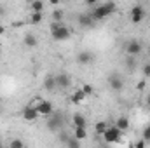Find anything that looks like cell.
<instances>
[{
	"mask_svg": "<svg viewBox=\"0 0 150 148\" xmlns=\"http://www.w3.org/2000/svg\"><path fill=\"white\" fill-rule=\"evenodd\" d=\"M25 26V21H14L12 23V28H23Z\"/></svg>",
	"mask_w": 150,
	"mask_h": 148,
	"instance_id": "cell-31",
	"label": "cell"
},
{
	"mask_svg": "<svg viewBox=\"0 0 150 148\" xmlns=\"http://www.w3.org/2000/svg\"><path fill=\"white\" fill-rule=\"evenodd\" d=\"M5 14V9H4V5H0V16H4Z\"/></svg>",
	"mask_w": 150,
	"mask_h": 148,
	"instance_id": "cell-34",
	"label": "cell"
},
{
	"mask_svg": "<svg viewBox=\"0 0 150 148\" xmlns=\"http://www.w3.org/2000/svg\"><path fill=\"white\" fill-rule=\"evenodd\" d=\"M145 145H147V141H145V140H140V141H136V143H134L133 147H136V148H143Z\"/></svg>",
	"mask_w": 150,
	"mask_h": 148,
	"instance_id": "cell-30",
	"label": "cell"
},
{
	"mask_svg": "<svg viewBox=\"0 0 150 148\" xmlns=\"http://www.w3.org/2000/svg\"><path fill=\"white\" fill-rule=\"evenodd\" d=\"M23 44H25L26 47H35V45H37V37H35L33 33H26V35L23 37Z\"/></svg>",
	"mask_w": 150,
	"mask_h": 148,
	"instance_id": "cell-18",
	"label": "cell"
},
{
	"mask_svg": "<svg viewBox=\"0 0 150 148\" xmlns=\"http://www.w3.org/2000/svg\"><path fill=\"white\" fill-rule=\"evenodd\" d=\"M147 106L150 108V94H147Z\"/></svg>",
	"mask_w": 150,
	"mask_h": 148,
	"instance_id": "cell-36",
	"label": "cell"
},
{
	"mask_svg": "<svg viewBox=\"0 0 150 148\" xmlns=\"http://www.w3.org/2000/svg\"><path fill=\"white\" fill-rule=\"evenodd\" d=\"M38 117H40V113H38V110L35 108L33 103H30L28 106L23 108V118H25L26 122H35Z\"/></svg>",
	"mask_w": 150,
	"mask_h": 148,
	"instance_id": "cell-6",
	"label": "cell"
},
{
	"mask_svg": "<svg viewBox=\"0 0 150 148\" xmlns=\"http://www.w3.org/2000/svg\"><path fill=\"white\" fill-rule=\"evenodd\" d=\"M80 89L84 91V94H86V96H91V94L94 92V87H93L91 84H84V85H82Z\"/></svg>",
	"mask_w": 150,
	"mask_h": 148,
	"instance_id": "cell-24",
	"label": "cell"
},
{
	"mask_svg": "<svg viewBox=\"0 0 150 148\" xmlns=\"http://www.w3.org/2000/svg\"><path fill=\"white\" fill-rule=\"evenodd\" d=\"M142 136H143V140H145L147 143L150 141V124H149V125H145V127H143V134H142Z\"/></svg>",
	"mask_w": 150,
	"mask_h": 148,
	"instance_id": "cell-26",
	"label": "cell"
},
{
	"mask_svg": "<svg viewBox=\"0 0 150 148\" xmlns=\"http://www.w3.org/2000/svg\"><path fill=\"white\" fill-rule=\"evenodd\" d=\"M44 89H47V92H52V91L58 89V85H56V77H54V75H49V77L44 78Z\"/></svg>",
	"mask_w": 150,
	"mask_h": 148,
	"instance_id": "cell-13",
	"label": "cell"
},
{
	"mask_svg": "<svg viewBox=\"0 0 150 148\" xmlns=\"http://www.w3.org/2000/svg\"><path fill=\"white\" fill-rule=\"evenodd\" d=\"M9 147L11 148H23L25 147V143H23L21 140H12V141L9 143Z\"/></svg>",
	"mask_w": 150,
	"mask_h": 148,
	"instance_id": "cell-25",
	"label": "cell"
},
{
	"mask_svg": "<svg viewBox=\"0 0 150 148\" xmlns=\"http://www.w3.org/2000/svg\"><path fill=\"white\" fill-rule=\"evenodd\" d=\"M58 138H59V141L65 145V143H67V140L70 138V134H68V132H65V131H59V136H58Z\"/></svg>",
	"mask_w": 150,
	"mask_h": 148,
	"instance_id": "cell-27",
	"label": "cell"
},
{
	"mask_svg": "<svg viewBox=\"0 0 150 148\" xmlns=\"http://www.w3.org/2000/svg\"><path fill=\"white\" fill-rule=\"evenodd\" d=\"M93 61H94V54H93L91 51H80V52L77 54V63L82 65V66L91 65Z\"/></svg>",
	"mask_w": 150,
	"mask_h": 148,
	"instance_id": "cell-9",
	"label": "cell"
},
{
	"mask_svg": "<svg viewBox=\"0 0 150 148\" xmlns=\"http://www.w3.org/2000/svg\"><path fill=\"white\" fill-rule=\"evenodd\" d=\"M0 52H2V44H0Z\"/></svg>",
	"mask_w": 150,
	"mask_h": 148,
	"instance_id": "cell-37",
	"label": "cell"
},
{
	"mask_svg": "<svg viewBox=\"0 0 150 148\" xmlns=\"http://www.w3.org/2000/svg\"><path fill=\"white\" fill-rule=\"evenodd\" d=\"M35 108H37L38 113H40V115H44V117H51V113L54 111L52 103H51V101H45V99H40L37 105H35Z\"/></svg>",
	"mask_w": 150,
	"mask_h": 148,
	"instance_id": "cell-8",
	"label": "cell"
},
{
	"mask_svg": "<svg viewBox=\"0 0 150 148\" xmlns=\"http://www.w3.org/2000/svg\"><path fill=\"white\" fill-rule=\"evenodd\" d=\"M74 136L77 140H86L87 138V127H82V125H79V127H74Z\"/></svg>",
	"mask_w": 150,
	"mask_h": 148,
	"instance_id": "cell-16",
	"label": "cell"
},
{
	"mask_svg": "<svg viewBox=\"0 0 150 148\" xmlns=\"http://www.w3.org/2000/svg\"><path fill=\"white\" fill-rule=\"evenodd\" d=\"M44 7V0H32V12H42Z\"/></svg>",
	"mask_w": 150,
	"mask_h": 148,
	"instance_id": "cell-20",
	"label": "cell"
},
{
	"mask_svg": "<svg viewBox=\"0 0 150 148\" xmlns=\"http://www.w3.org/2000/svg\"><path fill=\"white\" fill-rule=\"evenodd\" d=\"M54 77H56V85H58V89H68V87L72 85V78H70V75L58 73V75H54Z\"/></svg>",
	"mask_w": 150,
	"mask_h": 148,
	"instance_id": "cell-11",
	"label": "cell"
},
{
	"mask_svg": "<svg viewBox=\"0 0 150 148\" xmlns=\"http://www.w3.org/2000/svg\"><path fill=\"white\" fill-rule=\"evenodd\" d=\"M117 11V5H115V2H105V4H101V5H98L96 9H93V19L94 21H101V19H105V18H108L110 14H113Z\"/></svg>",
	"mask_w": 150,
	"mask_h": 148,
	"instance_id": "cell-1",
	"label": "cell"
},
{
	"mask_svg": "<svg viewBox=\"0 0 150 148\" xmlns=\"http://www.w3.org/2000/svg\"><path fill=\"white\" fill-rule=\"evenodd\" d=\"M4 33H5V26H2V25H0V35H4Z\"/></svg>",
	"mask_w": 150,
	"mask_h": 148,
	"instance_id": "cell-35",
	"label": "cell"
},
{
	"mask_svg": "<svg viewBox=\"0 0 150 148\" xmlns=\"http://www.w3.org/2000/svg\"><path fill=\"white\" fill-rule=\"evenodd\" d=\"M115 125L124 132V131H127V129H129V118H127V117H119V118L115 120Z\"/></svg>",
	"mask_w": 150,
	"mask_h": 148,
	"instance_id": "cell-17",
	"label": "cell"
},
{
	"mask_svg": "<svg viewBox=\"0 0 150 148\" xmlns=\"http://www.w3.org/2000/svg\"><path fill=\"white\" fill-rule=\"evenodd\" d=\"M0 147H2V143H0Z\"/></svg>",
	"mask_w": 150,
	"mask_h": 148,
	"instance_id": "cell-38",
	"label": "cell"
},
{
	"mask_svg": "<svg viewBox=\"0 0 150 148\" xmlns=\"http://www.w3.org/2000/svg\"><path fill=\"white\" fill-rule=\"evenodd\" d=\"M142 51H143V47H142V44H140L138 40H131V42L126 44V52H127V56H138Z\"/></svg>",
	"mask_w": 150,
	"mask_h": 148,
	"instance_id": "cell-10",
	"label": "cell"
},
{
	"mask_svg": "<svg viewBox=\"0 0 150 148\" xmlns=\"http://www.w3.org/2000/svg\"><path fill=\"white\" fill-rule=\"evenodd\" d=\"M79 143H80V140H77L74 134H70V138L67 140V143H65V147H70V148H77L79 147Z\"/></svg>",
	"mask_w": 150,
	"mask_h": 148,
	"instance_id": "cell-22",
	"label": "cell"
},
{
	"mask_svg": "<svg viewBox=\"0 0 150 148\" xmlns=\"http://www.w3.org/2000/svg\"><path fill=\"white\" fill-rule=\"evenodd\" d=\"M72 124H74V127H79V125L87 127V120H86V117L80 115V113H75L74 117H72Z\"/></svg>",
	"mask_w": 150,
	"mask_h": 148,
	"instance_id": "cell-15",
	"label": "cell"
},
{
	"mask_svg": "<svg viewBox=\"0 0 150 148\" xmlns=\"http://www.w3.org/2000/svg\"><path fill=\"white\" fill-rule=\"evenodd\" d=\"M103 136V140L107 141V143H119L120 141V136H122V131L117 127V125H112V127H107V131L101 134Z\"/></svg>",
	"mask_w": 150,
	"mask_h": 148,
	"instance_id": "cell-3",
	"label": "cell"
},
{
	"mask_svg": "<svg viewBox=\"0 0 150 148\" xmlns=\"http://www.w3.org/2000/svg\"><path fill=\"white\" fill-rule=\"evenodd\" d=\"M107 127H108L107 120H98V122L94 124V132H96V134H103V132L107 131Z\"/></svg>",
	"mask_w": 150,
	"mask_h": 148,
	"instance_id": "cell-19",
	"label": "cell"
},
{
	"mask_svg": "<svg viewBox=\"0 0 150 148\" xmlns=\"http://www.w3.org/2000/svg\"><path fill=\"white\" fill-rule=\"evenodd\" d=\"M42 19H44V14L42 12H32V16H30V23L32 25H40Z\"/></svg>",
	"mask_w": 150,
	"mask_h": 148,
	"instance_id": "cell-21",
	"label": "cell"
},
{
	"mask_svg": "<svg viewBox=\"0 0 150 148\" xmlns=\"http://www.w3.org/2000/svg\"><path fill=\"white\" fill-rule=\"evenodd\" d=\"M142 72H143V77H145V78H149L150 77V63H145V65H143Z\"/></svg>",
	"mask_w": 150,
	"mask_h": 148,
	"instance_id": "cell-28",
	"label": "cell"
},
{
	"mask_svg": "<svg viewBox=\"0 0 150 148\" xmlns=\"http://www.w3.org/2000/svg\"><path fill=\"white\" fill-rule=\"evenodd\" d=\"M136 87H138V91H143V89H145V87H147V82H145V78H143V80H140V82H138V85H136Z\"/></svg>",
	"mask_w": 150,
	"mask_h": 148,
	"instance_id": "cell-29",
	"label": "cell"
},
{
	"mask_svg": "<svg viewBox=\"0 0 150 148\" xmlns=\"http://www.w3.org/2000/svg\"><path fill=\"white\" fill-rule=\"evenodd\" d=\"M59 2H61V0H49V4H51V5H58Z\"/></svg>",
	"mask_w": 150,
	"mask_h": 148,
	"instance_id": "cell-33",
	"label": "cell"
},
{
	"mask_svg": "<svg viewBox=\"0 0 150 148\" xmlns=\"http://www.w3.org/2000/svg\"><path fill=\"white\" fill-rule=\"evenodd\" d=\"M84 99H86V94H84V91H82V89H77L75 92H72V96H70V101H72L74 105L82 103Z\"/></svg>",
	"mask_w": 150,
	"mask_h": 148,
	"instance_id": "cell-14",
	"label": "cell"
},
{
	"mask_svg": "<svg viewBox=\"0 0 150 148\" xmlns=\"http://www.w3.org/2000/svg\"><path fill=\"white\" fill-rule=\"evenodd\" d=\"M51 35H52L54 40L63 42V40H68L70 38V30L61 21H52L51 23Z\"/></svg>",
	"mask_w": 150,
	"mask_h": 148,
	"instance_id": "cell-2",
	"label": "cell"
},
{
	"mask_svg": "<svg viewBox=\"0 0 150 148\" xmlns=\"http://www.w3.org/2000/svg\"><path fill=\"white\" fill-rule=\"evenodd\" d=\"M84 2H86V5H89V7H93V5L98 4V0H84Z\"/></svg>",
	"mask_w": 150,
	"mask_h": 148,
	"instance_id": "cell-32",
	"label": "cell"
},
{
	"mask_svg": "<svg viewBox=\"0 0 150 148\" xmlns=\"http://www.w3.org/2000/svg\"><path fill=\"white\" fill-rule=\"evenodd\" d=\"M129 18H131L133 25H140L145 19V9L142 5H133L131 11H129Z\"/></svg>",
	"mask_w": 150,
	"mask_h": 148,
	"instance_id": "cell-5",
	"label": "cell"
},
{
	"mask_svg": "<svg viewBox=\"0 0 150 148\" xmlns=\"http://www.w3.org/2000/svg\"><path fill=\"white\" fill-rule=\"evenodd\" d=\"M63 127V115L61 113H51V120H47V129L49 131H54V132H59Z\"/></svg>",
	"mask_w": 150,
	"mask_h": 148,
	"instance_id": "cell-4",
	"label": "cell"
},
{
	"mask_svg": "<svg viewBox=\"0 0 150 148\" xmlns=\"http://www.w3.org/2000/svg\"><path fill=\"white\" fill-rule=\"evenodd\" d=\"M63 18H65V12H63L61 9H54V12H52V21H63Z\"/></svg>",
	"mask_w": 150,
	"mask_h": 148,
	"instance_id": "cell-23",
	"label": "cell"
},
{
	"mask_svg": "<svg viewBox=\"0 0 150 148\" xmlns=\"http://www.w3.org/2000/svg\"><path fill=\"white\" fill-rule=\"evenodd\" d=\"M108 85H110V89L115 91V92H120L122 89H124V80H122V77L117 73H112L108 75Z\"/></svg>",
	"mask_w": 150,
	"mask_h": 148,
	"instance_id": "cell-7",
	"label": "cell"
},
{
	"mask_svg": "<svg viewBox=\"0 0 150 148\" xmlns=\"http://www.w3.org/2000/svg\"><path fill=\"white\" fill-rule=\"evenodd\" d=\"M77 23H79V26H80V28H89V26H93V25H94L93 14H89V12L80 14V16H79V19H77Z\"/></svg>",
	"mask_w": 150,
	"mask_h": 148,
	"instance_id": "cell-12",
	"label": "cell"
}]
</instances>
